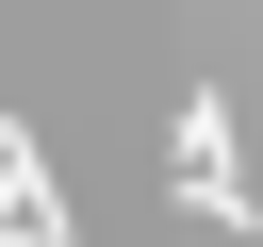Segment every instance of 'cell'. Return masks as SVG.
<instances>
[{
  "mask_svg": "<svg viewBox=\"0 0 263 247\" xmlns=\"http://www.w3.org/2000/svg\"><path fill=\"white\" fill-rule=\"evenodd\" d=\"M181 214L197 231H247V181H230V99L181 82Z\"/></svg>",
  "mask_w": 263,
  "mask_h": 247,
  "instance_id": "6da1fadb",
  "label": "cell"
},
{
  "mask_svg": "<svg viewBox=\"0 0 263 247\" xmlns=\"http://www.w3.org/2000/svg\"><path fill=\"white\" fill-rule=\"evenodd\" d=\"M0 247H82V231H66V198H49V148H33L16 115H0Z\"/></svg>",
  "mask_w": 263,
  "mask_h": 247,
  "instance_id": "7a4b0ae2",
  "label": "cell"
}]
</instances>
